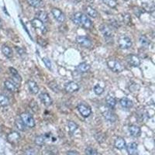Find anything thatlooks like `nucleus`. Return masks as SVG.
<instances>
[{"label": "nucleus", "mask_w": 155, "mask_h": 155, "mask_svg": "<svg viewBox=\"0 0 155 155\" xmlns=\"http://www.w3.org/2000/svg\"><path fill=\"white\" fill-rule=\"evenodd\" d=\"M76 42L79 44L80 46L85 48H89L92 46V40L85 36H78L76 38Z\"/></svg>", "instance_id": "423d86ee"}, {"label": "nucleus", "mask_w": 155, "mask_h": 155, "mask_svg": "<svg viewBox=\"0 0 155 155\" xmlns=\"http://www.w3.org/2000/svg\"><path fill=\"white\" fill-rule=\"evenodd\" d=\"M24 155H37V150L34 148H29L26 150Z\"/></svg>", "instance_id": "58836bf2"}, {"label": "nucleus", "mask_w": 155, "mask_h": 155, "mask_svg": "<svg viewBox=\"0 0 155 155\" xmlns=\"http://www.w3.org/2000/svg\"><path fill=\"white\" fill-rule=\"evenodd\" d=\"M72 21L74 24L85 29H91L92 27V22L87 15L81 12H75L72 16Z\"/></svg>", "instance_id": "f257e3e1"}, {"label": "nucleus", "mask_w": 155, "mask_h": 155, "mask_svg": "<svg viewBox=\"0 0 155 155\" xmlns=\"http://www.w3.org/2000/svg\"><path fill=\"white\" fill-rule=\"evenodd\" d=\"M120 104L124 109H130L134 106V103H133L132 101L130 99H129L128 98H122L120 100Z\"/></svg>", "instance_id": "412c9836"}, {"label": "nucleus", "mask_w": 155, "mask_h": 155, "mask_svg": "<svg viewBox=\"0 0 155 155\" xmlns=\"http://www.w3.org/2000/svg\"><path fill=\"white\" fill-rule=\"evenodd\" d=\"M32 26L34 27L35 30H37V31L41 32L42 34H45L48 31V29H47L46 26L44 25V23H42L41 21H40L39 19H37V18L34 19L31 21Z\"/></svg>", "instance_id": "0eeeda50"}, {"label": "nucleus", "mask_w": 155, "mask_h": 155, "mask_svg": "<svg viewBox=\"0 0 155 155\" xmlns=\"http://www.w3.org/2000/svg\"><path fill=\"white\" fill-rule=\"evenodd\" d=\"M9 99L6 95L0 94V107H5L9 106Z\"/></svg>", "instance_id": "c85d7f7f"}, {"label": "nucleus", "mask_w": 155, "mask_h": 155, "mask_svg": "<svg viewBox=\"0 0 155 155\" xmlns=\"http://www.w3.org/2000/svg\"><path fill=\"white\" fill-rule=\"evenodd\" d=\"M2 52L4 55H5L6 58H12L13 56V54H12V51L9 46L3 44L2 47Z\"/></svg>", "instance_id": "a878e982"}, {"label": "nucleus", "mask_w": 155, "mask_h": 155, "mask_svg": "<svg viewBox=\"0 0 155 155\" xmlns=\"http://www.w3.org/2000/svg\"><path fill=\"white\" fill-rule=\"evenodd\" d=\"M79 85L78 84L74 81H69V82L66 83L64 88H65V91L68 93H73V92H75L79 90Z\"/></svg>", "instance_id": "f8f14e48"}, {"label": "nucleus", "mask_w": 155, "mask_h": 155, "mask_svg": "<svg viewBox=\"0 0 155 155\" xmlns=\"http://www.w3.org/2000/svg\"><path fill=\"white\" fill-rule=\"evenodd\" d=\"M140 43L142 46H144V47H148L150 44L149 39L144 35L140 36Z\"/></svg>", "instance_id": "473e14b6"}, {"label": "nucleus", "mask_w": 155, "mask_h": 155, "mask_svg": "<svg viewBox=\"0 0 155 155\" xmlns=\"http://www.w3.org/2000/svg\"><path fill=\"white\" fill-rule=\"evenodd\" d=\"M27 1L30 6L36 8V9L42 8L44 5V2L43 0H27Z\"/></svg>", "instance_id": "5701e85b"}, {"label": "nucleus", "mask_w": 155, "mask_h": 155, "mask_svg": "<svg viewBox=\"0 0 155 155\" xmlns=\"http://www.w3.org/2000/svg\"><path fill=\"white\" fill-rule=\"evenodd\" d=\"M48 86L51 88L53 92H56V93H58L60 92V87L58 85V83L55 81H51L49 83H48Z\"/></svg>", "instance_id": "7c9ffc66"}, {"label": "nucleus", "mask_w": 155, "mask_h": 155, "mask_svg": "<svg viewBox=\"0 0 155 155\" xmlns=\"http://www.w3.org/2000/svg\"><path fill=\"white\" fill-rule=\"evenodd\" d=\"M4 85H5V88L12 92H18V86L16 85V83L14 81L12 80L7 79L4 81Z\"/></svg>", "instance_id": "ddd939ff"}, {"label": "nucleus", "mask_w": 155, "mask_h": 155, "mask_svg": "<svg viewBox=\"0 0 155 155\" xmlns=\"http://www.w3.org/2000/svg\"><path fill=\"white\" fill-rule=\"evenodd\" d=\"M51 12H52V14H53L54 19H56L58 23H62L65 21V15H64V13L61 9H58V8H53L52 10H51Z\"/></svg>", "instance_id": "6e6552de"}, {"label": "nucleus", "mask_w": 155, "mask_h": 155, "mask_svg": "<svg viewBox=\"0 0 155 155\" xmlns=\"http://www.w3.org/2000/svg\"><path fill=\"white\" fill-rule=\"evenodd\" d=\"M67 155H80L79 153L75 150H69L67 152Z\"/></svg>", "instance_id": "ea45409f"}, {"label": "nucleus", "mask_w": 155, "mask_h": 155, "mask_svg": "<svg viewBox=\"0 0 155 155\" xmlns=\"http://www.w3.org/2000/svg\"><path fill=\"white\" fill-rule=\"evenodd\" d=\"M106 102L107 106H109L110 109H113V108H115V106H116V99H115L114 97L110 96V95H108V96L106 97Z\"/></svg>", "instance_id": "cd10ccee"}, {"label": "nucleus", "mask_w": 155, "mask_h": 155, "mask_svg": "<svg viewBox=\"0 0 155 155\" xmlns=\"http://www.w3.org/2000/svg\"><path fill=\"white\" fill-rule=\"evenodd\" d=\"M15 125H16V128L20 131H25L26 130V128H27V127L25 126V124H23V121H22L20 119H17V120H16V122H15Z\"/></svg>", "instance_id": "2f4dec72"}, {"label": "nucleus", "mask_w": 155, "mask_h": 155, "mask_svg": "<svg viewBox=\"0 0 155 155\" xmlns=\"http://www.w3.org/2000/svg\"><path fill=\"white\" fill-rule=\"evenodd\" d=\"M19 119L23 121L25 126L29 128H34L35 127V120L34 117L27 113H22L19 115Z\"/></svg>", "instance_id": "7ed1b4c3"}, {"label": "nucleus", "mask_w": 155, "mask_h": 155, "mask_svg": "<svg viewBox=\"0 0 155 155\" xmlns=\"http://www.w3.org/2000/svg\"><path fill=\"white\" fill-rule=\"evenodd\" d=\"M2 27V22H1V19H0V28Z\"/></svg>", "instance_id": "a19ab883"}, {"label": "nucleus", "mask_w": 155, "mask_h": 155, "mask_svg": "<svg viewBox=\"0 0 155 155\" xmlns=\"http://www.w3.org/2000/svg\"><path fill=\"white\" fill-rule=\"evenodd\" d=\"M54 1H57V0H54Z\"/></svg>", "instance_id": "79ce46f5"}, {"label": "nucleus", "mask_w": 155, "mask_h": 155, "mask_svg": "<svg viewBox=\"0 0 155 155\" xmlns=\"http://www.w3.org/2000/svg\"><path fill=\"white\" fill-rule=\"evenodd\" d=\"M128 130L130 134L132 137H140L141 134L140 127H138V126L137 125H134V124L129 126Z\"/></svg>", "instance_id": "4468645a"}, {"label": "nucleus", "mask_w": 155, "mask_h": 155, "mask_svg": "<svg viewBox=\"0 0 155 155\" xmlns=\"http://www.w3.org/2000/svg\"><path fill=\"white\" fill-rule=\"evenodd\" d=\"M132 41L127 36H121L118 39V46L121 49H129L132 47Z\"/></svg>", "instance_id": "20e7f679"}, {"label": "nucleus", "mask_w": 155, "mask_h": 155, "mask_svg": "<svg viewBox=\"0 0 155 155\" xmlns=\"http://www.w3.org/2000/svg\"><path fill=\"white\" fill-rule=\"evenodd\" d=\"M27 85H28V88L30 90V92L31 93L34 94V95L38 93L39 91H40V88H39L37 82L33 81V80H29L28 82H27Z\"/></svg>", "instance_id": "a211bd4d"}, {"label": "nucleus", "mask_w": 155, "mask_h": 155, "mask_svg": "<svg viewBox=\"0 0 155 155\" xmlns=\"http://www.w3.org/2000/svg\"><path fill=\"white\" fill-rule=\"evenodd\" d=\"M127 62L131 67H139L140 65V59L135 54H129L127 57Z\"/></svg>", "instance_id": "1a4fd4ad"}, {"label": "nucleus", "mask_w": 155, "mask_h": 155, "mask_svg": "<svg viewBox=\"0 0 155 155\" xmlns=\"http://www.w3.org/2000/svg\"><path fill=\"white\" fill-rule=\"evenodd\" d=\"M102 115L104 116V118L107 121L110 122V123H115L117 120V116H116V115L112 111H110V110H106V111L103 112Z\"/></svg>", "instance_id": "dca6fc26"}, {"label": "nucleus", "mask_w": 155, "mask_h": 155, "mask_svg": "<svg viewBox=\"0 0 155 155\" xmlns=\"http://www.w3.org/2000/svg\"><path fill=\"white\" fill-rule=\"evenodd\" d=\"M100 30L102 35L106 40H111L113 39V30L110 27L106 24H102L100 26Z\"/></svg>", "instance_id": "9d476101"}, {"label": "nucleus", "mask_w": 155, "mask_h": 155, "mask_svg": "<svg viewBox=\"0 0 155 155\" xmlns=\"http://www.w3.org/2000/svg\"><path fill=\"white\" fill-rule=\"evenodd\" d=\"M77 109L80 114L83 117H85V118L88 117L90 115L92 114V109H91V107L88 104H85V103H83V102H81V103L78 105Z\"/></svg>", "instance_id": "39448f33"}, {"label": "nucleus", "mask_w": 155, "mask_h": 155, "mask_svg": "<svg viewBox=\"0 0 155 155\" xmlns=\"http://www.w3.org/2000/svg\"><path fill=\"white\" fill-rule=\"evenodd\" d=\"M102 1L110 8H116V5H117L116 0H102Z\"/></svg>", "instance_id": "c9c22d12"}, {"label": "nucleus", "mask_w": 155, "mask_h": 155, "mask_svg": "<svg viewBox=\"0 0 155 155\" xmlns=\"http://www.w3.org/2000/svg\"><path fill=\"white\" fill-rule=\"evenodd\" d=\"M107 66L112 71L115 73H120L124 70V66L118 60L111 59V60L107 61Z\"/></svg>", "instance_id": "f03ea898"}, {"label": "nucleus", "mask_w": 155, "mask_h": 155, "mask_svg": "<svg viewBox=\"0 0 155 155\" xmlns=\"http://www.w3.org/2000/svg\"><path fill=\"white\" fill-rule=\"evenodd\" d=\"M48 140V135L45 134V135H40L37 136V137L35 138V144L37 146H43V145L45 143L46 140Z\"/></svg>", "instance_id": "393cba45"}, {"label": "nucleus", "mask_w": 155, "mask_h": 155, "mask_svg": "<svg viewBox=\"0 0 155 155\" xmlns=\"http://www.w3.org/2000/svg\"><path fill=\"white\" fill-rule=\"evenodd\" d=\"M94 92H95L96 95H101L104 92V88L101 87L99 85H96L94 87Z\"/></svg>", "instance_id": "e433bc0d"}, {"label": "nucleus", "mask_w": 155, "mask_h": 155, "mask_svg": "<svg viewBox=\"0 0 155 155\" xmlns=\"http://www.w3.org/2000/svg\"><path fill=\"white\" fill-rule=\"evenodd\" d=\"M36 16H37V19H39L40 21H41L44 23H47L49 21V17H48V14L45 11H38V12L36 13Z\"/></svg>", "instance_id": "6ab92c4d"}, {"label": "nucleus", "mask_w": 155, "mask_h": 155, "mask_svg": "<svg viewBox=\"0 0 155 155\" xmlns=\"http://www.w3.org/2000/svg\"><path fill=\"white\" fill-rule=\"evenodd\" d=\"M126 147H127V150L129 155H137L138 147L136 143L134 142L130 143L127 146H126Z\"/></svg>", "instance_id": "f3484780"}, {"label": "nucleus", "mask_w": 155, "mask_h": 155, "mask_svg": "<svg viewBox=\"0 0 155 155\" xmlns=\"http://www.w3.org/2000/svg\"><path fill=\"white\" fill-rule=\"evenodd\" d=\"M7 140L9 143H18L20 140V135L18 132L16 131H12L9 133L7 136Z\"/></svg>", "instance_id": "2eb2a0df"}, {"label": "nucleus", "mask_w": 155, "mask_h": 155, "mask_svg": "<svg viewBox=\"0 0 155 155\" xmlns=\"http://www.w3.org/2000/svg\"><path fill=\"white\" fill-rule=\"evenodd\" d=\"M85 155H99L96 149L92 147H88L85 150Z\"/></svg>", "instance_id": "72a5a7b5"}, {"label": "nucleus", "mask_w": 155, "mask_h": 155, "mask_svg": "<svg viewBox=\"0 0 155 155\" xmlns=\"http://www.w3.org/2000/svg\"><path fill=\"white\" fill-rule=\"evenodd\" d=\"M85 11H86L87 15L91 16V17L96 18L98 16V12L94 8H92V6H90V5L85 6Z\"/></svg>", "instance_id": "bb28decb"}, {"label": "nucleus", "mask_w": 155, "mask_h": 155, "mask_svg": "<svg viewBox=\"0 0 155 155\" xmlns=\"http://www.w3.org/2000/svg\"><path fill=\"white\" fill-rule=\"evenodd\" d=\"M90 68H91V66L88 64L86 62H82V63H80L77 66L76 69L79 73H86L88 71H89Z\"/></svg>", "instance_id": "4be33fe9"}, {"label": "nucleus", "mask_w": 155, "mask_h": 155, "mask_svg": "<svg viewBox=\"0 0 155 155\" xmlns=\"http://www.w3.org/2000/svg\"><path fill=\"white\" fill-rule=\"evenodd\" d=\"M95 137L99 143H102V142H104L106 140V136L102 133H97V134H95Z\"/></svg>", "instance_id": "f704fd0d"}, {"label": "nucleus", "mask_w": 155, "mask_h": 155, "mask_svg": "<svg viewBox=\"0 0 155 155\" xmlns=\"http://www.w3.org/2000/svg\"><path fill=\"white\" fill-rule=\"evenodd\" d=\"M39 98L41 99V102L45 106H48H48H51V105L53 104V100H52L49 94L47 93V92H42V93L40 94Z\"/></svg>", "instance_id": "9b49d317"}, {"label": "nucleus", "mask_w": 155, "mask_h": 155, "mask_svg": "<svg viewBox=\"0 0 155 155\" xmlns=\"http://www.w3.org/2000/svg\"><path fill=\"white\" fill-rule=\"evenodd\" d=\"M114 146L115 147H116V149H118V150H123L124 148L126 147L127 143H126V141L124 138L117 137L115 140Z\"/></svg>", "instance_id": "aec40b11"}, {"label": "nucleus", "mask_w": 155, "mask_h": 155, "mask_svg": "<svg viewBox=\"0 0 155 155\" xmlns=\"http://www.w3.org/2000/svg\"><path fill=\"white\" fill-rule=\"evenodd\" d=\"M43 61H44V64L46 65V67L48 68V69H50V70H51V68H52V64H51V60H50L49 58H43Z\"/></svg>", "instance_id": "4c0bfd02"}, {"label": "nucleus", "mask_w": 155, "mask_h": 155, "mask_svg": "<svg viewBox=\"0 0 155 155\" xmlns=\"http://www.w3.org/2000/svg\"><path fill=\"white\" fill-rule=\"evenodd\" d=\"M68 130L70 131V133L74 134L78 129V125L76 123H74V122L70 120V121L68 122Z\"/></svg>", "instance_id": "c756f323"}, {"label": "nucleus", "mask_w": 155, "mask_h": 155, "mask_svg": "<svg viewBox=\"0 0 155 155\" xmlns=\"http://www.w3.org/2000/svg\"><path fill=\"white\" fill-rule=\"evenodd\" d=\"M9 72H10L12 77L13 78L14 81H16V82L18 83L21 82L22 81L21 76H20V74H19V72H18L17 71H16L14 68H12V67L9 68Z\"/></svg>", "instance_id": "b1692460"}]
</instances>
